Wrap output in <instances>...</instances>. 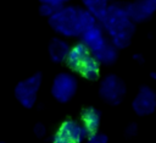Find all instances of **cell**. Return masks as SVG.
<instances>
[{
    "label": "cell",
    "instance_id": "obj_1",
    "mask_svg": "<svg viewBox=\"0 0 156 143\" xmlns=\"http://www.w3.org/2000/svg\"><path fill=\"white\" fill-rule=\"evenodd\" d=\"M99 24L110 35L111 43L117 49L127 48L133 38L135 23L129 18L126 7L119 4H108Z\"/></svg>",
    "mask_w": 156,
    "mask_h": 143
},
{
    "label": "cell",
    "instance_id": "obj_2",
    "mask_svg": "<svg viewBox=\"0 0 156 143\" xmlns=\"http://www.w3.org/2000/svg\"><path fill=\"white\" fill-rule=\"evenodd\" d=\"M49 24L57 34L62 37H79V7L65 5L57 9L49 17Z\"/></svg>",
    "mask_w": 156,
    "mask_h": 143
},
{
    "label": "cell",
    "instance_id": "obj_3",
    "mask_svg": "<svg viewBox=\"0 0 156 143\" xmlns=\"http://www.w3.org/2000/svg\"><path fill=\"white\" fill-rule=\"evenodd\" d=\"M43 77L40 73H34L22 81H20L16 87H15V97L18 100V103L27 108L30 109L34 106L37 103L38 93L41 86Z\"/></svg>",
    "mask_w": 156,
    "mask_h": 143
},
{
    "label": "cell",
    "instance_id": "obj_4",
    "mask_svg": "<svg viewBox=\"0 0 156 143\" xmlns=\"http://www.w3.org/2000/svg\"><path fill=\"white\" fill-rule=\"evenodd\" d=\"M126 92H127V88H126L124 81L113 73L106 75L101 79L99 86L100 97L102 98L104 101L111 105L119 104L124 99Z\"/></svg>",
    "mask_w": 156,
    "mask_h": 143
},
{
    "label": "cell",
    "instance_id": "obj_5",
    "mask_svg": "<svg viewBox=\"0 0 156 143\" xmlns=\"http://www.w3.org/2000/svg\"><path fill=\"white\" fill-rule=\"evenodd\" d=\"M78 81L77 77L71 72L58 73L51 84V94L58 103L69 101L77 93Z\"/></svg>",
    "mask_w": 156,
    "mask_h": 143
},
{
    "label": "cell",
    "instance_id": "obj_6",
    "mask_svg": "<svg viewBox=\"0 0 156 143\" xmlns=\"http://www.w3.org/2000/svg\"><path fill=\"white\" fill-rule=\"evenodd\" d=\"M132 108L139 116H147L156 110V92L147 86H143L133 99Z\"/></svg>",
    "mask_w": 156,
    "mask_h": 143
},
{
    "label": "cell",
    "instance_id": "obj_7",
    "mask_svg": "<svg viewBox=\"0 0 156 143\" xmlns=\"http://www.w3.org/2000/svg\"><path fill=\"white\" fill-rule=\"evenodd\" d=\"M124 7L129 18L134 23L143 22L156 12V0H135Z\"/></svg>",
    "mask_w": 156,
    "mask_h": 143
},
{
    "label": "cell",
    "instance_id": "obj_8",
    "mask_svg": "<svg viewBox=\"0 0 156 143\" xmlns=\"http://www.w3.org/2000/svg\"><path fill=\"white\" fill-rule=\"evenodd\" d=\"M79 38H80V43L83 45H85L90 53L95 51L98 48H100L107 40L105 37V31L99 24V22L96 24H94L93 27L88 28L87 31H84L79 35Z\"/></svg>",
    "mask_w": 156,
    "mask_h": 143
},
{
    "label": "cell",
    "instance_id": "obj_9",
    "mask_svg": "<svg viewBox=\"0 0 156 143\" xmlns=\"http://www.w3.org/2000/svg\"><path fill=\"white\" fill-rule=\"evenodd\" d=\"M58 132L62 136H65L68 141H71L72 143H80L82 141L88 138L85 128L83 127V125L79 120H73V119L65 120L62 122Z\"/></svg>",
    "mask_w": 156,
    "mask_h": 143
},
{
    "label": "cell",
    "instance_id": "obj_10",
    "mask_svg": "<svg viewBox=\"0 0 156 143\" xmlns=\"http://www.w3.org/2000/svg\"><path fill=\"white\" fill-rule=\"evenodd\" d=\"M90 57H91V53L88 50V48L85 45H83L82 43H78V44L71 46V50L66 57V61L71 68L79 71V68Z\"/></svg>",
    "mask_w": 156,
    "mask_h": 143
},
{
    "label": "cell",
    "instance_id": "obj_11",
    "mask_svg": "<svg viewBox=\"0 0 156 143\" xmlns=\"http://www.w3.org/2000/svg\"><path fill=\"white\" fill-rule=\"evenodd\" d=\"M85 128V132L88 137L93 136L94 133L99 132V127L101 123V115L100 111L95 108H85L82 114H80V120H79Z\"/></svg>",
    "mask_w": 156,
    "mask_h": 143
},
{
    "label": "cell",
    "instance_id": "obj_12",
    "mask_svg": "<svg viewBox=\"0 0 156 143\" xmlns=\"http://www.w3.org/2000/svg\"><path fill=\"white\" fill-rule=\"evenodd\" d=\"M91 56L100 65H111L117 60L118 49L110 40H106L100 48L91 53Z\"/></svg>",
    "mask_w": 156,
    "mask_h": 143
},
{
    "label": "cell",
    "instance_id": "obj_13",
    "mask_svg": "<svg viewBox=\"0 0 156 143\" xmlns=\"http://www.w3.org/2000/svg\"><path fill=\"white\" fill-rule=\"evenodd\" d=\"M48 50H49V56L54 62H62L66 60L71 50V45L63 38H54L50 40Z\"/></svg>",
    "mask_w": 156,
    "mask_h": 143
},
{
    "label": "cell",
    "instance_id": "obj_14",
    "mask_svg": "<svg viewBox=\"0 0 156 143\" xmlns=\"http://www.w3.org/2000/svg\"><path fill=\"white\" fill-rule=\"evenodd\" d=\"M100 64L91 56L80 68H79V72L80 75L88 79V81H96L99 77H100Z\"/></svg>",
    "mask_w": 156,
    "mask_h": 143
},
{
    "label": "cell",
    "instance_id": "obj_15",
    "mask_svg": "<svg viewBox=\"0 0 156 143\" xmlns=\"http://www.w3.org/2000/svg\"><path fill=\"white\" fill-rule=\"evenodd\" d=\"M84 9L89 11L98 21L104 16L107 6H108V0H82Z\"/></svg>",
    "mask_w": 156,
    "mask_h": 143
},
{
    "label": "cell",
    "instance_id": "obj_16",
    "mask_svg": "<svg viewBox=\"0 0 156 143\" xmlns=\"http://www.w3.org/2000/svg\"><path fill=\"white\" fill-rule=\"evenodd\" d=\"M87 143H108V138L105 133L96 132L93 136L87 138Z\"/></svg>",
    "mask_w": 156,
    "mask_h": 143
},
{
    "label": "cell",
    "instance_id": "obj_17",
    "mask_svg": "<svg viewBox=\"0 0 156 143\" xmlns=\"http://www.w3.org/2000/svg\"><path fill=\"white\" fill-rule=\"evenodd\" d=\"M69 0H39L40 4H46V5H50L52 7H55L56 10L65 6Z\"/></svg>",
    "mask_w": 156,
    "mask_h": 143
},
{
    "label": "cell",
    "instance_id": "obj_18",
    "mask_svg": "<svg viewBox=\"0 0 156 143\" xmlns=\"http://www.w3.org/2000/svg\"><path fill=\"white\" fill-rule=\"evenodd\" d=\"M56 11L55 7L50 6V5H46V4H40V7H39V12L41 16H46V17H50L54 12Z\"/></svg>",
    "mask_w": 156,
    "mask_h": 143
},
{
    "label": "cell",
    "instance_id": "obj_19",
    "mask_svg": "<svg viewBox=\"0 0 156 143\" xmlns=\"http://www.w3.org/2000/svg\"><path fill=\"white\" fill-rule=\"evenodd\" d=\"M34 133L37 137H44L46 133V127L43 123H37L34 126Z\"/></svg>",
    "mask_w": 156,
    "mask_h": 143
},
{
    "label": "cell",
    "instance_id": "obj_20",
    "mask_svg": "<svg viewBox=\"0 0 156 143\" xmlns=\"http://www.w3.org/2000/svg\"><path fill=\"white\" fill-rule=\"evenodd\" d=\"M52 143H72L71 141H68L65 136H62L60 132H57L56 133V136L54 137V139H52Z\"/></svg>",
    "mask_w": 156,
    "mask_h": 143
},
{
    "label": "cell",
    "instance_id": "obj_21",
    "mask_svg": "<svg viewBox=\"0 0 156 143\" xmlns=\"http://www.w3.org/2000/svg\"><path fill=\"white\" fill-rule=\"evenodd\" d=\"M126 133H127V136H134L136 133V126H135V123L129 125L127 127V130H126Z\"/></svg>",
    "mask_w": 156,
    "mask_h": 143
},
{
    "label": "cell",
    "instance_id": "obj_22",
    "mask_svg": "<svg viewBox=\"0 0 156 143\" xmlns=\"http://www.w3.org/2000/svg\"><path fill=\"white\" fill-rule=\"evenodd\" d=\"M150 77H151L152 79H156V72H151V73H150Z\"/></svg>",
    "mask_w": 156,
    "mask_h": 143
},
{
    "label": "cell",
    "instance_id": "obj_23",
    "mask_svg": "<svg viewBox=\"0 0 156 143\" xmlns=\"http://www.w3.org/2000/svg\"><path fill=\"white\" fill-rule=\"evenodd\" d=\"M0 143H4V142H0Z\"/></svg>",
    "mask_w": 156,
    "mask_h": 143
}]
</instances>
